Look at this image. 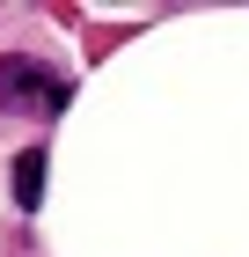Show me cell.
Listing matches in <instances>:
<instances>
[{"mask_svg":"<svg viewBox=\"0 0 249 257\" xmlns=\"http://www.w3.org/2000/svg\"><path fill=\"white\" fill-rule=\"evenodd\" d=\"M66 74L44 59H0V110H66Z\"/></svg>","mask_w":249,"mask_h":257,"instance_id":"cell-1","label":"cell"},{"mask_svg":"<svg viewBox=\"0 0 249 257\" xmlns=\"http://www.w3.org/2000/svg\"><path fill=\"white\" fill-rule=\"evenodd\" d=\"M15 198H22V206H37V198H44V147L15 155Z\"/></svg>","mask_w":249,"mask_h":257,"instance_id":"cell-2","label":"cell"}]
</instances>
